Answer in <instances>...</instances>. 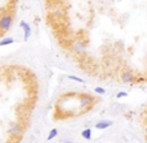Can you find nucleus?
<instances>
[{"label": "nucleus", "mask_w": 147, "mask_h": 143, "mask_svg": "<svg viewBox=\"0 0 147 143\" xmlns=\"http://www.w3.org/2000/svg\"><path fill=\"white\" fill-rule=\"evenodd\" d=\"M146 124H147V117H146Z\"/></svg>", "instance_id": "1a4fd4ad"}, {"label": "nucleus", "mask_w": 147, "mask_h": 143, "mask_svg": "<svg viewBox=\"0 0 147 143\" xmlns=\"http://www.w3.org/2000/svg\"><path fill=\"white\" fill-rule=\"evenodd\" d=\"M95 92H98V94H104L106 91H104V88H102V87H96V88H95Z\"/></svg>", "instance_id": "0eeeda50"}, {"label": "nucleus", "mask_w": 147, "mask_h": 143, "mask_svg": "<svg viewBox=\"0 0 147 143\" xmlns=\"http://www.w3.org/2000/svg\"><path fill=\"white\" fill-rule=\"evenodd\" d=\"M8 133L12 138L20 137V135L22 134V125L20 124V122H16V121L11 122V124H9V127H8Z\"/></svg>", "instance_id": "f257e3e1"}, {"label": "nucleus", "mask_w": 147, "mask_h": 143, "mask_svg": "<svg viewBox=\"0 0 147 143\" xmlns=\"http://www.w3.org/2000/svg\"><path fill=\"white\" fill-rule=\"evenodd\" d=\"M69 80H73V81H77V82H83L81 78H78V77H76V76H69Z\"/></svg>", "instance_id": "423d86ee"}, {"label": "nucleus", "mask_w": 147, "mask_h": 143, "mask_svg": "<svg viewBox=\"0 0 147 143\" xmlns=\"http://www.w3.org/2000/svg\"><path fill=\"white\" fill-rule=\"evenodd\" d=\"M81 135H82L83 139L90 140V139H91V137H92V130L89 129V127H87V129H83L82 133H81Z\"/></svg>", "instance_id": "7ed1b4c3"}, {"label": "nucleus", "mask_w": 147, "mask_h": 143, "mask_svg": "<svg viewBox=\"0 0 147 143\" xmlns=\"http://www.w3.org/2000/svg\"><path fill=\"white\" fill-rule=\"evenodd\" d=\"M57 134H59V130H57V129H52L50 133H48V137H47V139H48V140H52L53 138H55Z\"/></svg>", "instance_id": "20e7f679"}, {"label": "nucleus", "mask_w": 147, "mask_h": 143, "mask_svg": "<svg viewBox=\"0 0 147 143\" xmlns=\"http://www.w3.org/2000/svg\"><path fill=\"white\" fill-rule=\"evenodd\" d=\"M116 96H117V99H120V98H124V96H128V92H125V91H120Z\"/></svg>", "instance_id": "39448f33"}, {"label": "nucleus", "mask_w": 147, "mask_h": 143, "mask_svg": "<svg viewBox=\"0 0 147 143\" xmlns=\"http://www.w3.org/2000/svg\"><path fill=\"white\" fill-rule=\"evenodd\" d=\"M112 125H113V121H111V120H100L99 122H96V124H95V129L104 130V129L111 127Z\"/></svg>", "instance_id": "f03ea898"}, {"label": "nucleus", "mask_w": 147, "mask_h": 143, "mask_svg": "<svg viewBox=\"0 0 147 143\" xmlns=\"http://www.w3.org/2000/svg\"><path fill=\"white\" fill-rule=\"evenodd\" d=\"M64 143H76V142H64Z\"/></svg>", "instance_id": "6e6552de"}]
</instances>
